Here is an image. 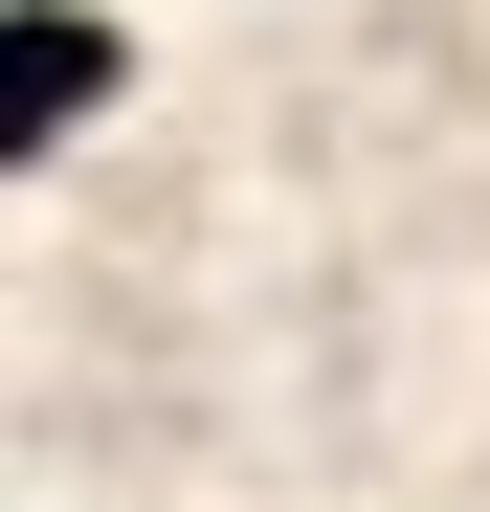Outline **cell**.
I'll return each instance as SVG.
<instances>
[{
    "instance_id": "6da1fadb",
    "label": "cell",
    "mask_w": 490,
    "mask_h": 512,
    "mask_svg": "<svg viewBox=\"0 0 490 512\" xmlns=\"http://www.w3.org/2000/svg\"><path fill=\"white\" fill-rule=\"evenodd\" d=\"M90 90H112V23H90V0H23V23H0V134L45 156V134L90 112Z\"/></svg>"
}]
</instances>
